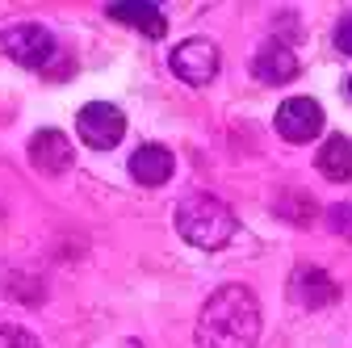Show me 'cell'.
Masks as SVG:
<instances>
[{
	"label": "cell",
	"instance_id": "cell-1",
	"mask_svg": "<svg viewBox=\"0 0 352 348\" xmlns=\"http://www.w3.org/2000/svg\"><path fill=\"white\" fill-rule=\"evenodd\" d=\"M260 302L248 285H223L197 315V348H256Z\"/></svg>",
	"mask_w": 352,
	"mask_h": 348
},
{
	"label": "cell",
	"instance_id": "cell-14",
	"mask_svg": "<svg viewBox=\"0 0 352 348\" xmlns=\"http://www.w3.org/2000/svg\"><path fill=\"white\" fill-rule=\"evenodd\" d=\"M0 348H42L25 327H0Z\"/></svg>",
	"mask_w": 352,
	"mask_h": 348
},
{
	"label": "cell",
	"instance_id": "cell-8",
	"mask_svg": "<svg viewBox=\"0 0 352 348\" xmlns=\"http://www.w3.org/2000/svg\"><path fill=\"white\" fill-rule=\"evenodd\" d=\"M30 160L34 168L51 172V177H59V172L72 168V143L63 130H38V135L30 139Z\"/></svg>",
	"mask_w": 352,
	"mask_h": 348
},
{
	"label": "cell",
	"instance_id": "cell-13",
	"mask_svg": "<svg viewBox=\"0 0 352 348\" xmlns=\"http://www.w3.org/2000/svg\"><path fill=\"white\" fill-rule=\"evenodd\" d=\"M327 227H331L336 235L352 239V206H348V202H340V206H331V210H327Z\"/></svg>",
	"mask_w": 352,
	"mask_h": 348
},
{
	"label": "cell",
	"instance_id": "cell-11",
	"mask_svg": "<svg viewBox=\"0 0 352 348\" xmlns=\"http://www.w3.org/2000/svg\"><path fill=\"white\" fill-rule=\"evenodd\" d=\"M130 177L139 185H164L172 177V151L160 147V143H147L130 155Z\"/></svg>",
	"mask_w": 352,
	"mask_h": 348
},
{
	"label": "cell",
	"instance_id": "cell-3",
	"mask_svg": "<svg viewBox=\"0 0 352 348\" xmlns=\"http://www.w3.org/2000/svg\"><path fill=\"white\" fill-rule=\"evenodd\" d=\"M0 47L5 55L21 67H47L55 59V34L38 21H17V25H5L0 34Z\"/></svg>",
	"mask_w": 352,
	"mask_h": 348
},
{
	"label": "cell",
	"instance_id": "cell-16",
	"mask_svg": "<svg viewBox=\"0 0 352 348\" xmlns=\"http://www.w3.org/2000/svg\"><path fill=\"white\" fill-rule=\"evenodd\" d=\"M348 97H352V76H348Z\"/></svg>",
	"mask_w": 352,
	"mask_h": 348
},
{
	"label": "cell",
	"instance_id": "cell-15",
	"mask_svg": "<svg viewBox=\"0 0 352 348\" xmlns=\"http://www.w3.org/2000/svg\"><path fill=\"white\" fill-rule=\"evenodd\" d=\"M336 47H340L344 55H352V13H344V17L336 21Z\"/></svg>",
	"mask_w": 352,
	"mask_h": 348
},
{
	"label": "cell",
	"instance_id": "cell-12",
	"mask_svg": "<svg viewBox=\"0 0 352 348\" xmlns=\"http://www.w3.org/2000/svg\"><path fill=\"white\" fill-rule=\"evenodd\" d=\"M319 172L327 181H352V139L344 135H331L323 147H319Z\"/></svg>",
	"mask_w": 352,
	"mask_h": 348
},
{
	"label": "cell",
	"instance_id": "cell-9",
	"mask_svg": "<svg viewBox=\"0 0 352 348\" xmlns=\"http://www.w3.org/2000/svg\"><path fill=\"white\" fill-rule=\"evenodd\" d=\"M105 13H109V21L135 25V30L147 34V38H164V34H168V21H164V13L151 5V0H113Z\"/></svg>",
	"mask_w": 352,
	"mask_h": 348
},
{
	"label": "cell",
	"instance_id": "cell-7",
	"mask_svg": "<svg viewBox=\"0 0 352 348\" xmlns=\"http://www.w3.org/2000/svg\"><path fill=\"white\" fill-rule=\"evenodd\" d=\"M289 298L298 302L302 311H323V307H331V302L340 298V285H336L323 269L302 265V269L289 277Z\"/></svg>",
	"mask_w": 352,
	"mask_h": 348
},
{
	"label": "cell",
	"instance_id": "cell-6",
	"mask_svg": "<svg viewBox=\"0 0 352 348\" xmlns=\"http://www.w3.org/2000/svg\"><path fill=\"white\" fill-rule=\"evenodd\" d=\"M273 126H277V135L285 143H311L319 130H323V105L315 97H289L277 109Z\"/></svg>",
	"mask_w": 352,
	"mask_h": 348
},
{
	"label": "cell",
	"instance_id": "cell-4",
	"mask_svg": "<svg viewBox=\"0 0 352 348\" xmlns=\"http://www.w3.org/2000/svg\"><path fill=\"white\" fill-rule=\"evenodd\" d=\"M76 130H80V139L93 147V151H109V147H118L122 135H126V118H122V109L109 105V101H88V105L80 109V118H76Z\"/></svg>",
	"mask_w": 352,
	"mask_h": 348
},
{
	"label": "cell",
	"instance_id": "cell-2",
	"mask_svg": "<svg viewBox=\"0 0 352 348\" xmlns=\"http://www.w3.org/2000/svg\"><path fill=\"white\" fill-rule=\"evenodd\" d=\"M176 231L185 235V243H193L201 252H214L235 235V214H231L227 202H218L210 193H189L176 206Z\"/></svg>",
	"mask_w": 352,
	"mask_h": 348
},
{
	"label": "cell",
	"instance_id": "cell-5",
	"mask_svg": "<svg viewBox=\"0 0 352 348\" xmlns=\"http://www.w3.org/2000/svg\"><path fill=\"white\" fill-rule=\"evenodd\" d=\"M168 63H172V72L181 76L185 84H193V89H206V84L218 76V47L210 38H185L181 47H176L172 55H168Z\"/></svg>",
	"mask_w": 352,
	"mask_h": 348
},
{
	"label": "cell",
	"instance_id": "cell-10",
	"mask_svg": "<svg viewBox=\"0 0 352 348\" xmlns=\"http://www.w3.org/2000/svg\"><path fill=\"white\" fill-rule=\"evenodd\" d=\"M252 72L264 84H289V80H298V55L289 47H281V42H264L252 59Z\"/></svg>",
	"mask_w": 352,
	"mask_h": 348
}]
</instances>
